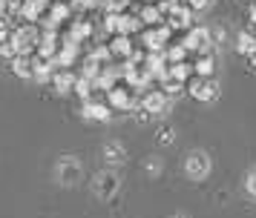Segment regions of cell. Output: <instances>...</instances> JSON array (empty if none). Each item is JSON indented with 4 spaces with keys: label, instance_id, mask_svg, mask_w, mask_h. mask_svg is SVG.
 <instances>
[{
    "label": "cell",
    "instance_id": "obj_1",
    "mask_svg": "<svg viewBox=\"0 0 256 218\" xmlns=\"http://www.w3.org/2000/svg\"><path fill=\"white\" fill-rule=\"evenodd\" d=\"M52 178H55L60 187H75V184L84 181V164L75 158V155H60V158L55 161Z\"/></svg>",
    "mask_w": 256,
    "mask_h": 218
},
{
    "label": "cell",
    "instance_id": "obj_2",
    "mask_svg": "<svg viewBox=\"0 0 256 218\" xmlns=\"http://www.w3.org/2000/svg\"><path fill=\"white\" fill-rule=\"evenodd\" d=\"M213 170V161L204 149H190L184 155V175L190 181H204Z\"/></svg>",
    "mask_w": 256,
    "mask_h": 218
},
{
    "label": "cell",
    "instance_id": "obj_3",
    "mask_svg": "<svg viewBox=\"0 0 256 218\" xmlns=\"http://www.w3.org/2000/svg\"><path fill=\"white\" fill-rule=\"evenodd\" d=\"M118 190H121V178H118L116 170H98L92 175V193L101 198V201H112L118 195Z\"/></svg>",
    "mask_w": 256,
    "mask_h": 218
},
{
    "label": "cell",
    "instance_id": "obj_4",
    "mask_svg": "<svg viewBox=\"0 0 256 218\" xmlns=\"http://www.w3.org/2000/svg\"><path fill=\"white\" fill-rule=\"evenodd\" d=\"M187 92H190V98L198 103H210L219 98V83H216V78H196L193 75V80L187 83Z\"/></svg>",
    "mask_w": 256,
    "mask_h": 218
},
{
    "label": "cell",
    "instance_id": "obj_5",
    "mask_svg": "<svg viewBox=\"0 0 256 218\" xmlns=\"http://www.w3.org/2000/svg\"><path fill=\"white\" fill-rule=\"evenodd\" d=\"M184 46L196 55H208L213 52V34H210V26H193L184 37Z\"/></svg>",
    "mask_w": 256,
    "mask_h": 218
},
{
    "label": "cell",
    "instance_id": "obj_6",
    "mask_svg": "<svg viewBox=\"0 0 256 218\" xmlns=\"http://www.w3.org/2000/svg\"><path fill=\"white\" fill-rule=\"evenodd\" d=\"M12 43L18 46V52H20V55L29 57L38 49V43H40V32H38L32 23H29V26H20V29L12 34Z\"/></svg>",
    "mask_w": 256,
    "mask_h": 218
},
{
    "label": "cell",
    "instance_id": "obj_7",
    "mask_svg": "<svg viewBox=\"0 0 256 218\" xmlns=\"http://www.w3.org/2000/svg\"><path fill=\"white\" fill-rule=\"evenodd\" d=\"M167 37H170V29L167 26H156V29H147V32L141 34V43L147 49V55H162V49L167 46Z\"/></svg>",
    "mask_w": 256,
    "mask_h": 218
},
{
    "label": "cell",
    "instance_id": "obj_8",
    "mask_svg": "<svg viewBox=\"0 0 256 218\" xmlns=\"http://www.w3.org/2000/svg\"><path fill=\"white\" fill-rule=\"evenodd\" d=\"M101 158H104L106 170H116V167H121L127 161V147L121 141H104L101 144Z\"/></svg>",
    "mask_w": 256,
    "mask_h": 218
},
{
    "label": "cell",
    "instance_id": "obj_9",
    "mask_svg": "<svg viewBox=\"0 0 256 218\" xmlns=\"http://www.w3.org/2000/svg\"><path fill=\"white\" fill-rule=\"evenodd\" d=\"M167 106H170V98H167L162 89H152V92H147V95L141 98V109H147L152 118L164 115V112H167Z\"/></svg>",
    "mask_w": 256,
    "mask_h": 218
},
{
    "label": "cell",
    "instance_id": "obj_10",
    "mask_svg": "<svg viewBox=\"0 0 256 218\" xmlns=\"http://www.w3.org/2000/svg\"><path fill=\"white\" fill-rule=\"evenodd\" d=\"M110 103L112 109H136V89L132 86H112L110 89Z\"/></svg>",
    "mask_w": 256,
    "mask_h": 218
},
{
    "label": "cell",
    "instance_id": "obj_11",
    "mask_svg": "<svg viewBox=\"0 0 256 218\" xmlns=\"http://www.w3.org/2000/svg\"><path fill=\"white\" fill-rule=\"evenodd\" d=\"M167 29L176 32V29H193V11L187 9V6H178L167 14Z\"/></svg>",
    "mask_w": 256,
    "mask_h": 218
},
{
    "label": "cell",
    "instance_id": "obj_12",
    "mask_svg": "<svg viewBox=\"0 0 256 218\" xmlns=\"http://www.w3.org/2000/svg\"><path fill=\"white\" fill-rule=\"evenodd\" d=\"M81 115L86 118V121H98V124H104V121H110L112 118V109L106 106V103H95V101H86L84 103Z\"/></svg>",
    "mask_w": 256,
    "mask_h": 218
},
{
    "label": "cell",
    "instance_id": "obj_13",
    "mask_svg": "<svg viewBox=\"0 0 256 218\" xmlns=\"http://www.w3.org/2000/svg\"><path fill=\"white\" fill-rule=\"evenodd\" d=\"M213 72H216V57H213V52L198 55L196 63H193V75L196 78H213Z\"/></svg>",
    "mask_w": 256,
    "mask_h": 218
},
{
    "label": "cell",
    "instance_id": "obj_14",
    "mask_svg": "<svg viewBox=\"0 0 256 218\" xmlns=\"http://www.w3.org/2000/svg\"><path fill=\"white\" fill-rule=\"evenodd\" d=\"M110 55H112V57H130V60H132L136 49H132V43H130V37L116 34V37H112V43H110Z\"/></svg>",
    "mask_w": 256,
    "mask_h": 218
},
{
    "label": "cell",
    "instance_id": "obj_15",
    "mask_svg": "<svg viewBox=\"0 0 256 218\" xmlns=\"http://www.w3.org/2000/svg\"><path fill=\"white\" fill-rule=\"evenodd\" d=\"M236 52L244 57H254L256 55V34H250L248 29L236 34Z\"/></svg>",
    "mask_w": 256,
    "mask_h": 218
},
{
    "label": "cell",
    "instance_id": "obj_16",
    "mask_svg": "<svg viewBox=\"0 0 256 218\" xmlns=\"http://www.w3.org/2000/svg\"><path fill=\"white\" fill-rule=\"evenodd\" d=\"M75 80H78V78H75L72 72H58V75L52 78V86H55L58 95H66V92L75 89Z\"/></svg>",
    "mask_w": 256,
    "mask_h": 218
},
{
    "label": "cell",
    "instance_id": "obj_17",
    "mask_svg": "<svg viewBox=\"0 0 256 218\" xmlns=\"http://www.w3.org/2000/svg\"><path fill=\"white\" fill-rule=\"evenodd\" d=\"M190 75H193V66L182 60V63H170L164 78H173V80H182V83H187V78H190Z\"/></svg>",
    "mask_w": 256,
    "mask_h": 218
},
{
    "label": "cell",
    "instance_id": "obj_18",
    "mask_svg": "<svg viewBox=\"0 0 256 218\" xmlns=\"http://www.w3.org/2000/svg\"><path fill=\"white\" fill-rule=\"evenodd\" d=\"M49 0H29V3H20V14H24L26 20H38L40 17V11L46 9Z\"/></svg>",
    "mask_w": 256,
    "mask_h": 218
},
{
    "label": "cell",
    "instance_id": "obj_19",
    "mask_svg": "<svg viewBox=\"0 0 256 218\" xmlns=\"http://www.w3.org/2000/svg\"><path fill=\"white\" fill-rule=\"evenodd\" d=\"M12 72L18 75V78H26V80H32V57H26V55H18L12 60Z\"/></svg>",
    "mask_w": 256,
    "mask_h": 218
},
{
    "label": "cell",
    "instance_id": "obj_20",
    "mask_svg": "<svg viewBox=\"0 0 256 218\" xmlns=\"http://www.w3.org/2000/svg\"><path fill=\"white\" fill-rule=\"evenodd\" d=\"M156 144L158 147H173L176 144V126L173 124H162L156 129Z\"/></svg>",
    "mask_w": 256,
    "mask_h": 218
},
{
    "label": "cell",
    "instance_id": "obj_21",
    "mask_svg": "<svg viewBox=\"0 0 256 218\" xmlns=\"http://www.w3.org/2000/svg\"><path fill=\"white\" fill-rule=\"evenodd\" d=\"M138 29H141V20H138V17H132V14H121V20H118V34L130 37V34L138 32Z\"/></svg>",
    "mask_w": 256,
    "mask_h": 218
},
{
    "label": "cell",
    "instance_id": "obj_22",
    "mask_svg": "<svg viewBox=\"0 0 256 218\" xmlns=\"http://www.w3.org/2000/svg\"><path fill=\"white\" fill-rule=\"evenodd\" d=\"M141 23H147V26H158V23H164V14L158 11V6H144L138 14Z\"/></svg>",
    "mask_w": 256,
    "mask_h": 218
},
{
    "label": "cell",
    "instance_id": "obj_23",
    "mask_svg": "<svg viewBox=\"0 0 256 218\" xmlns=\"http://www.w3.org/2000/svg\"><path fill=\"white\" fill-rule=\"evenodd\" d=\"M187 89V83H182V80H173V78H162V92L167 95V98H176V95H182V92Z\"/></svg>",
    "mask_w": 256,
    "mask_h": 218
},
{
    "label": "cell",
    "instance_id": "obj_24",
    "mask_svg": "<svg viewBox=\"0 0 256 218\" xmlns=\"http://www.w3.org/2000/svg\"><path fill=\"white\" fill-rule=\"evenodd\" d=\"M144 172H147L150 178H156V175H162V172H164V161L158 158V155H150V158L144 161Z\"/></svg>",
    "mask_w": 256,
    "mask_h": 218
},
{
    "label": "cell",
    "instance_id": "obj_25",
    "mask_svg": "<svg viewBox=\"0 0 256 218\" xmlns=\"http://www.w3.org/2000/svg\"><path fill=\"white\" fill-rule=\"evenodd\" d=\"M184 55H187V46L184 43H182V46H170V49H167V60H170V63H182Z\"/></svg>",
    "mask_w": 256,
    "mask_h": 218
},
{
    "label": "cell",
    "instance_id": "obj_26",
    "mask_svg": "<svg viewBox=\"0 0 256 218\" xmlns=\"http://www.w3.org/2000/svg\"><path fill=\"white\" fill-rule=\"evenodd\" d=\"M75 92L86 101V98H90V92H92V80H90V78H78V80H75Z\"/></svg>",
    "mask_w": 256,
    "mask_h": 218
},
{
    "label": "cell",
    "instance_id": "obj_27",
    "mask_svg": "<svg viewBox=\"0 0 256 218\" xmlns=\"http://www.w3.org/2000/svg\"><path fill=\"white\" fill-rule=\"evenodd\" d=\"M18 55H20V52H18V46L12 43V37H9L6 43H0V57H6V60H14Z\"/></svg>",
    "mask_w": 256,
    "mask_h": 218
},
{
    "label": "cell",
    "instance_id": "obj_28",
    "mask_svg": "<svg viewBox=\"0 0 256 218\" xmlns=\"http://www.w3.org/2000/svg\"><path fill=\"white\" fill-rule=\"evenodd\" d=\"M210 3H213V0H184V6L190 11H202V9H208Z\"/></svg>",
    "mask_w": 256,
    "mask_h": 218
},
{
    "label": "cell",
    "instance_id": "obj_29",
    "mask_svg": "<svg viewBox=\"0 0 256 218\" xmlns=\"http://www.w3.org/2000/svg\"><path fill=\"white\" fill-rule=\"evenodd\" d=\"M244 187H248V193H250V198H256V170L248 172V181H244Z\"/></svg>",
    "mask_w": 256,
    "mask_h": 218
},
{
    "label": "cell",
    "instance_id": "obj_30",
    "mask_svg": "<svg viewBox=\"0 0 256 218\" xmlns=\"http://www.w3.org/2000/svg\"><path fill=\"white\" fill-rule=\"evenodd\" d=\"M132 118H136V121H138V124H147V121H150L152 115L147 112V109H138V112H132Z\"/></svg>",
    "mask_w": 256,
    "mask_h": 218
},
{
    "label": "cell",
    "instance_id": "obj_31",
    "mask_svg": "<svg viewBox=\"0 0 256 218\" xmlns=\"http://www.w3.org/2000/svg\"><path fill=\"white\" fill-rule=\"evenodd\" d=\"M9 40V32H6V23L0 20V43H6Z\"/></svg>",
    "mask_w": 256,
    "mask_h": 218
},
{
    "label": "cell",
    "instance_id": "obj_32",
    "mask_svg": "<svg viewBox=\"0 0 256 218\" xmlns=\"http://www.w3.org/2000/svg\"><path fill=\"white\" fill-rule=\"evenodd\" d=\"M250 20L256 23V3H254V6H250Z\"/></svg>",
    "mask_w": 256,
    "mask_h": 218
},
{
    "label": "cell",
    "instance_id": "obj_33",
    "mask_svg": "<svg viewBox=\"0 0 256 218\" xmlns=\"http://www.w3.org/2000/svg\"><path fill=\"white\" fill-rule=\"evenodd\" d=\"M170 218H190V216H187V213H173Z\"/></svg>",
    "mask_w": 256,
    "mask_h": 218
},
{
    "label": "cell",
    "instance_id": "obj_34",
    "mask_svg": "<svg viewBox=\"0 0 256 218\" xmlns=\"http://www.w3.org/2000/svg\"><path fill=\"white\" fill-rule=\"evenodd\" d=\"M144 3H152V0H144Z\"/></svg>",
    "mask_w": 256,
    "mask_h": 218
}]
</instances>
